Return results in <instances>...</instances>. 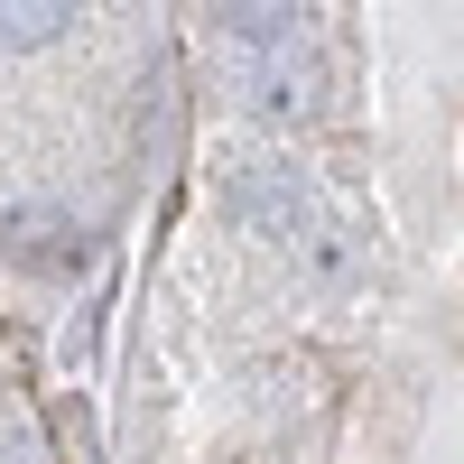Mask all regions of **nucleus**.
<instances>
[{
    "mask_svg": "<svg viewBox=\"0 0 464 464\" xmlns=\"http://www.w3.org/2000/svg\"><path fill=\"white\" fill-rule=\"evenodd\" d=\"M214 19H223V37H232V56H242L251 93H260L269 111H288V102H297L288 56H297V37L316 28V0H214Z\"/></svg>",
    "mask_w": 464,
    "mask_h": 464,
    "instance_id": "obj_1",
    "label": "nucleus"
},
{
    "mask_svg": "<svg viewBox=\"0 0 464 464\" xmlns=\"http://www.w3.org/2000/svg\"><path fill=\"white\" fill-rule=\"evenodd\" d=\"M74 19V0H0V47H47Z\"/></svg>",
    "mask_w": 464,
    "mask_h": 464,
    "instance_id": "obj_2",
    "label": "nucleus"
}]
</instances>
